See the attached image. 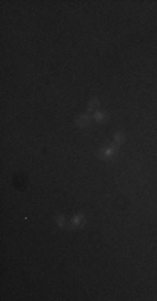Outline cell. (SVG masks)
I'll return each mask as SVG.
<instances>
[{"mask_svg":"<svg viewBox=\"0 0 157 301\" xmlns=\"http://www.w3.org/2000/svg\"><path fill=\"white\" fill-rule=\"evenodd\" d=\"M116 154V147L112 146L109 147V149H102L100 152H99V157H102V159H109L110 156H114Z\"/></svg>","mask_w":157,"mask_h":301,"instance_id":"obj_1","label":"cell"},{"mask_svg":"<svg viewBox=\"0 0 157 301\" xmlns=\"http://www.w3.org/2000/svg\"><path fill=\"white\" fill-rule=\"evenodd\" d=\"M89 122H90L89 115H80L79 119L75 120V124H77V126H80V127H85L87 124H89Z\"/></svg>","mask_w":157,"mask_h":301,"instance_id":"obj_2","label":"cell"},{"mask_svg":"<svg viewBox=\"0 0 157 301\" xmlns=\"http://www.w3.org/2000/svg\"><path fill=\"white\" fill-rule=\"evenodd\" d=\"M82 222H84V216L79 214V216H75L74 219H72V226H79V224H82Z\"/></svg>","mask_w":157,"mask_h":301,"instance_id":"obj_3","label":"cell"},{"mask_svg":"<svg viewBox=\"0 0 157 301\" xmlns=\"http://www.w3.org/2000/svg\"><path fill=\"white\" fill-rule=\"evenodd\" d=\"M97 109H99V100H92L89 104V111L90 112H97Z\"/></svg>","mask_w":157,"mask_h":301,"instance_id":"obj_4","label":"cell"},{"mask_svg":"<svg viewBox=\"0 0 157 301\" xmlns=\"http://www.w3.org/2000/svg\"><path fill=\"white\" fill-rule=\"evenodd\" d=\"M107 117H105V114L102 112H95V120H99V122H102V120H105Z\"/></svg>","mask_w":157,"mask_h":301,"instance_id":"obj_5","label":"cell"},{"mask_svg":"<svg viewBox=\"0 0 157 301\" xmlns=\"http://www.w3.org/2000/svg\"><path fill=\"white\" fill-rule=\"evenodd\" d=\"M57 224H59V226H65V218H64V216H59V218H57Z\"/></svg>","mask_w":157,"mask_h":301,"instance_id":"obj_6","label":"cell"},{"mask_svg":"<svg viewBox=\"0 0 157 301\" xmlns=\"http://www.w3.org/2000/svg\"><path fill=\"white\" fill-rule=\"evenodd\" d=\"M122 140H124L122 134H116V142H122Z\"/></svg>","mask_w":157,"mask_h":301,"instance_id":"obj_7","label":"cell"}]
</instances>
